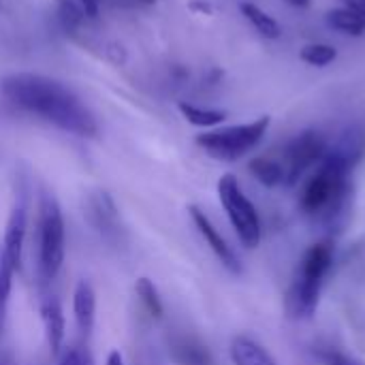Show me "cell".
<instances>
[{
  "instance_id": "1",
  "label": "cell",
  "mask_w": 365,
  "mask_h": 365,
  "mask_svg": "<svg viewBox=\"0 0 365 365\" xmlns=\"http://www.w3.org/2000/svg\"><path fill=\"white\" fill-rule=\"evenodd\" d=\"M4 98L17 109L32 113L60 130L77 137H94L98 124L94 113L64 83L34 73H15L2 79Z\"/></svg>"
},
{
  "instance_id": "2",
  "label": "cell",
  "mask_w": 365,
  "mask_h": 365,
  "mask_svg": "<svg viewBox=\"0 0 365 365\" xmlns=\"http://www.w3.org/2000/svg\"><path fill=\"white\" fill-rule=\"evenodd\" d=\"M351 173L353 169L327 152L299 192L302 212L321 222H336L349 205Z\"/></svg>"
},
{
  "instance_id": "3",
  "label": "cell",
  "mask_w": 365,
  "mask_h": 365,
  "mask_svg": "<svg viewBox=\"0 0 365 365\" xmlns=\"http://www.w3.org/2000/svg\"><path fill=\"white\" fill-rule=\"evenodd\" d=\"M334 242L321 240L312 244L306 255L299 261L297 274L293 278V284L287 293V312L295 321L312 319L319 302H321V289L327 278V274L334 267Z\"/></svg>"
},
{
  "instance_id": "4",
  "label": "cell",
  "mask_w": 365,
  "mask_h": 365,
  "mask_svg": "<svg viewBox=\"0 0 365 365\" xmlns=\"http://www.w3.org/2000/svg\"><path fill=\"white\" fill-rule=\"evenodd\" d=\"M66 231L64 216L58 199L43 190L38 197V214H36V272L43 284L51 282L64 263L66 250Z\"/></svg>"
},
{
  "instance_id": "5",
  "label": "cell",
  "mask_w": 365,
  "mask_h": 365,
  "mask_svg": "<svg viewBox=\"0 0 365 365\" xmlns=\"http://www.w3.org/2000/svg\"><path fill=\"white\" fill-rule=\"evenodd\" d=\"M272 124L269 115H261L248 124H235L227 128H214L197 135V145L212 158L222 163H235L255 150Z\"/></svg>"
},
{
  "instance_id": "6",
  "label": "cell",
  "mask_w": 365,
  "mask_h": 365,
  "mask_svg": "<svg viewBox=\"0 0 365 365\" xmlns=\"http://www.w3.org/2000/svg\"><path fill=\"white\" fill-rule=\"evenodd\" d=\"M218 199L227 212L229 222L233 225L240 242L246 248H257L261 244V218L252 201L244 195L237 178L233 173H225L218 180Z\"/></svg>"
},
{
  "instance_id": "7",
  "label": "cell",
  "mask_w": 365,
  "mask_h": 365,
  "mask_svg": "<svg viewBox=\"0 0 365 365\" xmlns=\"http://www.w3.org/2000/svg\"><path fill=\"white\" fill-rule=\"evenodd\" d=\"M327 150L329 143L319 130H304L291 139L280 158L284 169V186H295L308 169L321 165V160L327 156Z\"/></svg>"
},
{
  "instance_id": "8",
  "label": "cell",
  "mask_w": 365,
  "mask_h": 365,
  "mask_svg": "<svg viewBox=\"0 0 365 365\" xmlns=\"http://www.w3.org/2000/svg\"><path fill=\"white\" fill-rule=\"evenodd\" d=\"M86 222L105 240L115 242L122 233L120 229V214L115 207V201L107 190H94L88 195L83 205Z\"/></svg>"
},
{
  "instance_id": "9",
  "label": "cell",
  "mask_w": 365,
  "mask_h": 365,
  "mask_svg": "<svg viewBox=\"0 0 365 365\" xmlns=\"http://www.w3.org/2000/svg\"><path fill=\"white\" fill-rule=\"evenodd\" d=\"M188 214L197 227V231L201 233V237L205 240V244L210 246V250L218 257V261L222 263L225 269H229L231 274L240 276L242 274V261L235 255V250L227 244V240L220 235V231L214 227V222L207 218V214L199 207V205H188Z\"/></svg>"
},
{
  "instance_id": "10",
  "label": "cell",
  "mask_w": 365,
  "mask_h": 365,
  "mask_svg": "<svg viewBox=\"0 0 365 365\" xmlns=\"http://www.w3.org/2000/svg\"><path fill=\"white\" fill-rule=\"evenodd\" d=\"M26 229H28V207L26 201L19 199L17 205L11 210V216L4 227L2 237V255L11 261V265L19 272L21 257H24V242H26Z\"/></svg>"
},
{
  "instance_id": "11",
  "label": "cell",
  "mask_w": 365,
  "mask_h": 365,
  "mask_svg": "<svg viewBox=\"0 0 365 365\" xmlns=\"http://www.w3.org/2000/svg\"><path fill=\"white\" fill-rule=\"evenodd\" d=\"M331 156L342 160L349 169H355L357 163L365 154V126L364 124H351L344 128V133L338 137L334 148L327 150Z\"/></svg>"
},
{
  "instance_id": "12",
  "label": "cell",
  "mask_w": 365,
  "mask_h": 365,
  "mask_svg": "<svg viewBox=\"0 0 365 365\" xmlns=\"http://www.w3.org/2000/svg\"><path fill=\"white\" fill-rule=\"evenodd\" d=\"M41 321L45 327V336H47V344L51 355H60L62 353V342H64V314H62V306L56 297H47L41 304Z\"/></svg>"
},
{
  "instance_id": "13",
  "label": "cell",
  "mask_w": 365,
  "mask_h": 365,
  "mask_svg": "<svg viewBox=\"0 0 365 365\" xmlns=\"http://www.w3.org/2000/svg\"><path fill=\"white\" fill-rule=\"evenodd\" d=\"M171 357L178 365H214L210 349L190 336H178L171 340Z\"/></svg>"
},
{
  "instance_id": "14",
  "label": "cell",
  "mask_w": 365,
  "mask_h": 365,
  "mask_svg": "<svg viewBox=\"0 0 365 365\" xmlns=\"http://www.w3.org/2000/svg\"><path fill=\"white\" fill-rule=\"evenodd\" d=\"M73 312H75V321L81 334H90L94 327V317H96V293L92 289L90 282L81 280L75 287L73 293Z\"/></svg>"
},
{
  "instance_id": "15",
  "label": "cell",
  "mask_w": 365,
  "mask_h": 365,
  "mask_svg": "<svg viewBox=\"0 0 365 365\" xmlns=\"http://www.w3.org/2000/svg\"><path fill=\"white\" fill-rule=\"evenodd\" d=\"M231 361L233 365H276L274 357L252 338L235 336L231 342Z\"/></svg>"
},
{
  "instance_id": "16",
  "label": "cell",
  "mask_w": 365,
  "mask_h": 365,
  "mask_svg": "<svg viewBox=\"0 0 365 365\" xmlns=\"http://www.w3.org/2000/svg\"><path fill=\"white\" fill-rule=\"evenodd\" d=\"M248 171L250 175L263 184L265 188H278L284 186V169L280 165V160L269 158V156H257L248 163Z\"/></svg>"
},
{
  "instance_id": "17",
  "label": "cell",
  "mask_w": 365,
  "mask_h": 365,
  "mask_svg": "<svg viewBox=\"0 0 365 365\" xmlns=\"http://www.w3.org/2000/svg\"><path fill=\"white\" fill-rule=\"evenodd\" d=\"M325 21L331 30L342 32L346 36H364L365 34V17L357 15L355 11L340 6V9H331L325 15Z\"/></svg>"
},
{
  "instance_id": "18",
  "label": "cell",
  "mask_w": 365,
  "mask_h": 365,
  "mask_svg": "<svg viewBox=\"0 0 365 365\" xmlns=\"http://www.w3.org/2000/svg\"><path fill=\"white\" fill-rule=\"evenodd\" d=\"M240 9H242V15L255 26V30H257L261 36H265V38H269V41H276V38L282 36L280 24H278L269 13H265L263 9H259L257 4H252V2H242Z\"/></svg>"
},
{
  "instance_id": "19",
  "label": "cell",
  "mask_w": 365,
  "mask_h": 365,
  "mask_svg": "<svg viewBox=\"0 0 365 365\" xmlns=\"http://www.w3.org/2000/svg\"><path fill=\"white\" fill-rule=\"evenodd\" d=\"M178 109L186 118L188 124L199 126V128H214V126H218V124H222L227 120V111L205 109V107H199V105H192V103H186V101H182L178 105Z\"/></svg>"
},
{
  "instance_id": "20",
  "label": "cell",
  "mask_w": 365,
  "mask_h": 365,
  "mask_svg": "<svg viewBox=\"0 0 365 365\" xmlns=\"http://www.w3.org/2000/svg\"><path fill=\"white\" fill-rule=\"evenodd\" d=\"M56 9H58V19H60L62 30L71 36L77 34L83 21L88 19L77 0H56Z\"/></svg>"
},
{
  "instance_id": "21",
  "label": "cell",
  "mask_w": 365,
  "mask_h": 365,
  "mask_svg": "<svg viewBox=\"0 0 365 365\" xmlns=\"http://www.w3.org/2000/svg\"><path fill=\"white\" fill-rule=\"evenodd\" d=\"M299 58H302V62H306L310 66L323 68L338 58V49L329 43H310L299 49Z\"/></svg>"
},
{
  "instance_id": "22",
  "label": "cell",
  "mask_w": 365,
  "mask_h": 365,
  "mask_svg": "<svg viewBox=\"0 0 365 365\" xmlns=\"http://www.w3.org/2000/svg\"><path fill=\"white\" fill-rule=\"evenodd\" d=\"M135 291L141 299V304L145 306V310L154 317V319H160L165 308H163V299L158 295V289L154 287V282L150 278H139L137 284H135Z\"/></svg>"
},
{
  "instance_id": "23",
  "label": "cell",
  "mask_w": 365,
  "mask_h": 365,
  "mask_svg": "<svg viewBox=\"0 0 365 365\" xmlns=\"http://www.w3.org/2000/svg\"><path fill=\"white\" fill-rule=\"evenodd\" d=\"M15 272L17 269L11 265V261L0 252V334H2L4 321H6V308H9V297H11Z\"/></svg>"
},
{
  "instance_id": "24",
  "label": "cell",
  "mask_w": 365,
  "mask_h": 365,
  "mask_svg": "<svg viewBox=\"0 0 365 365\" xmlns=\"http://www.w3.org/2000/svg\"><path fill=\"white\" fill-rule=\"evenodd\" d=\"M58 365H94V359L90 355V351L81 344H73L68 349H64L60 353V361Z\"/></svg>"
},
{
  "instance_id": "25",
  "label": "cell",
  "mask_w": 365,
  "mask_h": 365,
  "mask_svg": "<svg viewBox=\"0 0 365 365\" xmlns=\"http://www.w3.org/2000/svg\"><path fill=\"white\" fill-rule=\"evenodd\" d=\"M321 359H323V364L327 365H365L364 361H359V359H355V357H351V355H344V353H340V351H336V349L323 351V353H321Z\"/></svg>"
},
{
  "instance_id": "26",
  "label": "cell",
  "mask_w": 365,
  "mask_h": 365,
  "mask_svg": "<svg viewBox=\"0 0 365 365\" xmlns=\"http://www.w3.org/2000/svg\"><path fill=\"white\" fill-rule=\"evenodd\" d=\"M105 56H107V60H111L118 66H122L126 62V49L120 43H107L105 45Z\"/></svg>"
},
{
  "instance_id": "27",
  "label": "cell",
  "mask_w": 365,
  "mask_h": 365,
  "mask_svg": "<svg viewBox=\"0 0 365 365\" xmlns=\"http://www.w3.org/2000/svg\"><path fill=\"white\" fill-rule=\"evenodd\" d=\"M77 2H79V6H81V11L86 13L88 19H96L98 17L103 0H77Z\"/></svg>"
},
{
  "instance_id": "28",
  "label": "cell",
  "mask_w": 365,
  "mask_h": 365,
  "mask_svg": "<svg viewBox=\"0 0 365 365\" xmlns=\"http://www.w3.org/2000/svg\"><path fill=\"white\" fill-rule=\"evenodd\" d=\"M188 9L195 11V13H201V15H212L214 13V4L207 2V0H190Z\"/></svg>"
},
{
  "instance_id": "29",
  "label": "cell",
  "mask_w": 365,
  "mask_h": 365,
  "mask_svg": "<svg viewBox=\"0 0 365 365\" xmlns=\"http://www.w3.org/2000/svg\"><path fill=\"white\" fill-rule=\"evenodd\" d=\"M344 6L365 17V0H344Z\"/></svg>"
},
{
  "instance_id": "30",
  "label": "cell",
  "mask_w": 365,
  "mask_h": 365,
  "mask_svg": "<svg viewBox=\"0 0 365 365\" xmlns=\"http://www.w3.org/2000/svg\"><path fill=\"white\" fill-rule=\"evenodd\" d=\"M107 365H124V357L120 351H111L109 357H107Z\"/></svg>"
},
{
  "instance_id": "31",
  "label": "cell",
  "mask_w": 365,
  "mask_h": 365,
  "mask_svg": "<svg viewBox=\"0 0 365 365\" xmlns=\"http://www.w3.org/2000/svg\"><path fill=\"white\" fill-rule=\"evenodd\" d=\"M291 6H295V9H306V6H310V2L312 0H287Z\"/></svg>"
},
{
  "instance_id": "32",
  "label": "cell",
  "mask_w": 365,
  "mask_h": 365,
  "mask_svg": "<svg viewBox=\"0 0 365 365\" xmlns=\"http://www.w3.org/2000/svg\"><path fill=\"white\" fill-rule=\"evenodd\" d=\"M137 2H143V4H154L156 0H137Z\"/></svg>"
},
{
  "instance_id": "33",
  "label": "cell",
  "mask_w": 365,
  "mask_h": 365,
  "mask_svg": "<svg viewBox=\"0 0 365 365\" xmlns=\"http://www.w3.org/2000/svg\"><path fill=\"white\" fill-rule=\"evenodd\" d=\"M325 365H327V364H325Z\"/></svg>"
}]
</instances>
